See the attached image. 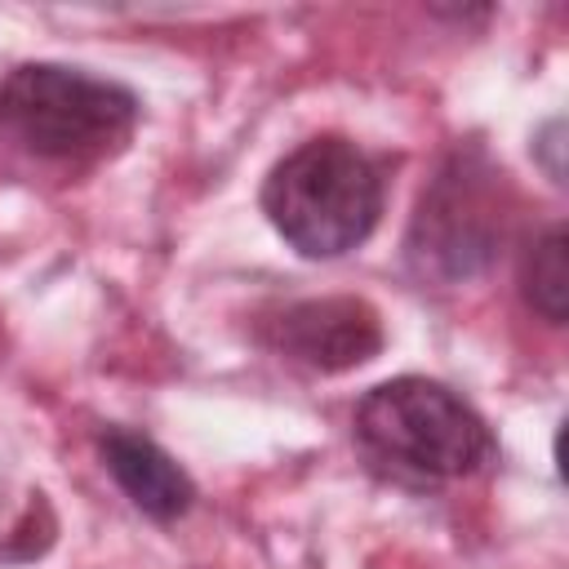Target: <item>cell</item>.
Here are the masks:
<instances>
[{
  "label": "cell",
  "mask_w": 569,
  "mask_h": 569,
  "mask_svg": "<svg viewBox=\"0 0 569 569\" xmlns=\"http://www.w3.org/2000/svg\"><path fill=\"white\" fill-rule=\"evenodd\" d=\"M138 120V93L84 67L18 62L0 80V142L44 164H102L129 147Z\"/></svg>",
  "instance_id": "obj_1"
},
{
  "label": "cell",
  "mask_w": 569,
  "mask_h": 569,
  "mask_svg": "<svg viewBox=\"0 0 569 569\" xmlns=\"http://www.w3.org/2000/svg\"><path fill=\"white\" fill-rule=\"evenodd\" d=\"M382 204L387 178L378 160L342 133H316L298 142L271 164L262 182L267 222L293 253L311 262L360 249L373 236Z\"/></svg>",
  "instance_id": "obj_2"
},
{
  "label": "cell",
  "mask_w": 569,
  "mask_h": 569,
  "mask_svg": "<svg viewBox=\"0 0 569 569\" xmlns=\"http://www.w3.org/2000/svg\"><path fill=\"white\" fill-rule=\"evenodd\" d=\"M351 427L373 462L413 485L467 480L493 462L489 422L453 387L422 373H400L369 387Z\"/></svg>",
  "instance_id": "obj_3"
},
{
  "label": "cell",
  "mask_w": 569,
  "mask_h": 569,
  "mask_svg": "<svg viewBox=\"0 0 569 569\" xmlns=\"http://www.w3.org/2000/svg\"><path fill=\"white\" fill-rule=\"evenodd\" d=\"M507 218H511L507 173L489 160L485 147L467 142L422 187L409 222L405 258L422 280L462 284L498 258V244L507 240Z\"/></svg>",
  "instance_id": "obj_4"
},
{
  "label": "cell",
  "mask_w": 569,
  "mask_h": 569,
  "mask_svg": "<svg viewBox=\"0 0 569 569\" xmlns=\"http://www.w3.org/2000/svg\"><path fill=\"white\" fill-rule=\"evenodd\" d=\"M258 338L289 365L311 373H347L369 365L382 342V316L373 302L356 293H329V298H293L262 316Z\"/></svg>",
  "instance_id": "obj_5"
},
{
  "label": "cell",
  "mask_w": 569,
  "mask_h": 569,
  "mask_svg": "<svg viewBox=\"0 0 569 569\" xmlns=\"http://www.w3.org/2000/svg\"><path fill=\"white\" fill-rule=\"evenodd\" d=\"M98 453H102V467L111 471V480L120 485V493L156 525H173L191 511L196 480L151 436H142L133 427H107L98 436Z\"/></svg>",
  "instance_id": "obj_6"
},
{
  "label": "cell",
  "mask_w": 569,
  "mask_h": 569,
  "mask_svg": "<svg viewBox=\"0 0 569 569\" xmlns=\"http://www.w3.org/2000/svg\"><path fill=\"white\" fill-rule=\"evenodd\" d=\"M520 293L529 311H538L547 325H565L569 311V249H565V227L551 222L542 236L529 240L520 258Z\"/></svg>",
  "instance_id": "obj_7"
},
{
  "label": "cell",
  "mask_w": 569,
  "mask_h": 569,
  "mask_svg": "<svg viewBox=\"0 0 569 569\" xmlns=\"http://www.w3.org/2000/svg\"><path fill=\"white\" fill-rule=\"evenodd\" d=\"M53 533H58V520H53L49 502L36 493L27 502V511H22V520L0 538V560L4 565H27V560H36V556H44L53 547Z\"/></svg>",
  "instance_id": "obj_8"
},
{
  "label": "cell",
  "mask_w": 569,
  "mask_h": 569,
  "mask_svg": "<svg viewBox=\"0 0 569 569\" xmlns=\"http://www.w3.org/2000/svg\"><path fill=\"white\" fill-rule=\"evenodd\" d=\"M560 133H565V124H560V120H547L542 133L533 138V151L542 156L551 182H565V164H560V147H565V142H560Z\"/></svg>",
  "instance_id": "obj_9"
}]
</instances>
